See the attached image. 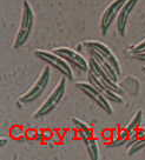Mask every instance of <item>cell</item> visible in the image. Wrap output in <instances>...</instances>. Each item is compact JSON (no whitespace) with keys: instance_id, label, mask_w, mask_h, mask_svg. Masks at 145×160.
Listing matches in <instances>:
<instances>
[{"instance_id":"1","label":"cell","mask_w":145,"mask_h":160,"mask_svg":"<svg viewBox=\"0 0 145 160\" xmlns=\"http://www.w3.org/2000/svg\"><path fill=\"white\" fill-rule=\"evenodd\" d=\"M34 25V12L32 6L27 0L23 1V10H21V19H20V26L18 28L17 35H15L13 47L20 48L26 44L27 39L30 38L32 30Z\"/></svg>"},{"instance_id":"2","label":"cell","mask_w":145,"mask_h":160,"mask_svg":"<svg viewBox=\"0 0 145 160\" xmlns=\"http://www.w3.org/2000/svg\"><path fill=\"white\" fill-rule=\"evenodd\" d=\"M35 57H38L39 59L45 61L46 64L54 67L57 71H59L61 74L65 78L72 80L73 79V71L71 68V64L69 61H66L63 57L57 54L53 51H45V50H35L34 51Z\"/></svg>"},{"instance_id":"3","label":"cell","mask_w":145,"mask_h":160,"mask_svg":"<svg viewBox=\"0 0 145 160\" xmlns=\"http://www.w3.org/2000/svg\"><path fill=\"white\" fill-rule=\"evenodd\" d=\"M83 45L90 52H93L97 55H99L103 60H105L109 65L112 66V68L118 73V75L122 74V67H120L119 60L105 44H103L101 41H98V40H89V41H84Z\"/></svg>"},{"instance_id":"4","label":"cell","mask_w":145,"mask_h":160,"mask_svg":"<svg viewBox=\"0 0 145 160\" xmlns=\"http://www.w3.org/2000/svg\"><path fill=\"white\" fill-rule=\"evenodd\" d=\"M65 92H66V79L65 78H61L60 81L54 87V90L52 91L51 94L47 97L45 102L40 106L39 108H38V111L34 113V118H41V117H45L49 113H51L60 104L61 99L65 95Z\"/></svg>"},{"instance_id":"5","label":"cell","mask_w":145,"mask_h":160,"mask_svg":"<svg viewBox=\"0 0 145 160\" xmlns=\"http://www.w3.org/2000/svg\"><path fill=\"white\" fill-rule=\"evenodd\" d=\"M51 80V68L49 66H46L44 70L41 71V73L39 74L38 79L35 80V82L31 86V88L25 94H23L19 98V102H21L23 105L24 104H28V102H32L39 98L40 95L44 93V91L46 90L47 85L50 84Z\"/></svg>"},{"instance_id":"6","label":"cell","mask_w":145,"mask_h":160,"mask_svg":"<svg viewBox=\"0 0 145 160\" xmlns=\"http://www.w3.org/2000/svg\"><path fill=\"white\" fill-rule=\"evenodd\" d=\"M75 86H77V88H79L84 94L87 95L93 102H96L104 112L109 113V114H112L113 111H112V107H111L110 100L107 99L105 95L103 94L96 86L92 85L90 81H89V82H85V81L78 82Z\"/></svg>"},{"instance_id":"7","label":"cell","mask_w":145,"mask_h":160,"mask_svg":"<svg viewBox=\"0 0 145 160\" xmlns=\"http://www.w3.org/2000/svg\"><path fill=\"white\" fill-rule=\"evenodd\" d=\"M125 2L126 0H113L105 8L104 13L101 15V19H100V30H101V34L103 35H106L110 26L113 24V21L118 17L122 7Z\"/></svg>"},{"instance_id":"8","label":"cell","mask_w":145,"mask_h":160,"mask_svg":"<svg viewBox=\"0 0 145 160\" xmlns=\"http://www.w3.org/2000/svg\"><path fill=\"white\" fill-rule=\"evenodd\" d=\"M53 52L59 54L60 57H63L66 61H69L71 65L79 68L80 71H84V72L89 71V67H90L89 61L80 53H78L77 51L69 48V47H57V48L53 50Z\"/></svg>"},{"instance_id":"9","label":"cell","mask_w":145,"mask_h":160,"mask_svg":"<svg viewBox=\"0 0 145 160\" xmlns=\"http://www.w3.org/2000/svg\"><path fill=\"white\" fill-rule=\"evenodd\" d=\"M87 78H89V81H90L91 84L93 86H96L110 101H115V102H123V101H124L119 93H117V92H116L113 88H111L106 82H104L103 80H100L99 78L97 77V74H96L95 72L92 70H90V68L87 71Z\"/></svg>"},{"instance_id":"10","label":"cell","mask_w":145,"mask_h":160,"mask_svg":"<svg viewBox=\"0 0 145 160\" xmlns=\"http://www.w3.org/2000/svg\"><path fill=\"white\" fill-rule=\"evenodd\" d=\"M139 0H126V2L123 5L119 14L117 17V31L120 35L126 34V27L129 22V18L132 11L136 8V5L138 4Z\"/></svg>"},{"instance_id":"11","label":"cell","mask_w":145,"mask_h":160,"mask_svg":"<svg viewBox=\"0 0 145 160\" xmlns=\"http://www.w3.org/2000/svg\"><path fill=\"white\" fill-rule=\"evenodd\" d=\"M85 145H86V150H87V153H89L90 159H92V160L99 159V146H98L97 140H96L95 138H91V139L86 140Z\"/></svg>"},{"instance_id":"12","label":"cell","mask_w":145,"mask_h":160,"mask_svg":"<svg viewBox=\"0 0 145 160\" xmlns=\"http://www.w3.org/2000/svg\"><path fill=\"white\" fill-rule=\"evenodd\" d=\"M142 118H143V112L142 111H137L135 113V115L132 117V119H131V121L126 125V130L129 131V132H131V131H136L138 130L140 127V122H142Z\"/></svg>"},{"instance_id":"13","label":"cell","mask_w":145,"mask_h":160,"mask_svg":"<svg viewBox=\"0 0 145 160\" xmlns=\"http://www.w3.org/2000/svg\"><path fill=\"white\" fill-rule=\"evenodd\" d=\"M26 131L27 130H26L25 127H23V126L14 125L11 127L10 134L14 139H23V138H26Z\"/></svg>"},{"instance_id":"14","label":"cell","mask_w":145,"mask_h":160,"mask_svg":"<svg viewBox=\"0 0 145 160\" xmlns=\"http://www.w3.org/2000/svg\"><path fill=\"white\" fill-rule=\"evenodd\" d=\"M129 134H130V132L126 130V128H122L119 130V137H118V139L115 140V141H112V146H120V145H124L126 141L129 140Z\"/></svg>"},{"instance_id":"15","label":"cell","mask_w":145,"mask_h":160,"mask_svg":"<svg viewBox=\"0 0 145 160\" xmlns=\"http://www.w3.org/2000/svg\"><path fill=\"white\" fill-rule=\"evenodd\" d=\"M78 138V130L75 128V130H67L64 133V141L65 142H71L75 139Z\"/></svg>"},{"instance_id":"16","label":"cell","mask_w":145,"mask_h":160,"mask_svg":"<svg viewBox=\"0 0 145 160\" xmlns=\"http://www.w3.org/2000/svg\"><path fill=\"white\" fill-rule=\"evenodd\" d=\"M78 138H80L81 140H84V142H85L86 140L93 138V131H92L91 127L90 128H86V130L78 131Z\"/></svg>"},{"instance_id":"17","label":"cell","mask_w":145,"mask_h":160,"mask_svg":"<svg viewBox=\"0 0 145 160\" xmlns=\"http://www.w3.org/2000/svg\"><path fill=\"white\" fill-rule=\"evenodd\" d=\"M140 52H145V39H143L140 42L130 48L131 54H136V53H140Z\"/></svg>"},{"instance_id":"18","label":"cell","mask_w":145,"mask_h":160,"mask_svg":"<svg viewBox=\"0 0 145 160\" xmlns=\"http://www.w3.org/2000/svg\"><path fill=\"white\" fill-rule=\"evenodd\" d=\"M63 140H64V135L60 134V132L54 131V132H53V135L47 140V142H50V144H60Z\"/></svg>"},{"instance_id":"19","label":"cell","mask_w":145,"mask_h":160,"mask_svg":"<svg viewBox=\"0 0 145 160\" xmlns=\"http://www.w3.org/2000/svg\"><path fill=\"white\" fill-rule=\"evenodd\" d=\"M72 122H73V125H75V128H77L78 131L80 130H86V128H90L91 126H89L86 122H84V121H81V120L77 119V118H75V119L72 120Z\"/></svg>"},{"instance_id":"20","label":"cell","mask_w":145,"mask_h":160,"mask_svg":"<svg viewBox=\"0 0 145 160\" xmlns=\"http://www.w3.org/2000/svg\"><path fill=\"white\" fill-rule=\"evenodd\" d=\"M37 135H38V130H35V128H28V130L26 131V138L27 139L35 140L37 139Z\"/></svg>"},{"instance_id":"21","label":"cell","mask_w":145,"mask_h":160,"mask_svg":"<svg viewBox=\"0 0 145 160\" xmlns=\"http://www.w3.org/2000/svg\"><path fill=\"white\" fill-rule=\"evenodd\" d=\"M132 58L139 60V61H145V52H140V53H136V54H131Z\"/></svg>"},{"instance_id":"22","label":"cell","mask_w":145,"mask_h":160,"mask_svg":"<svg viewBox=\"0 0 145 160\" xmlns=\"http://www.w3.org/2000/svg\"><path fill=\"white\" fill-rule=\"evenodd\" d=\"M43 133H44V138H45V140H49L53 135V131L51 130H44L43 131Z\"/></svg>"},{"instance_id":"23","label":"cell","mask_w":145,"mask_h":160,"mask_svg":"<svg viewBox=\"0 0 145 160\" xmlns=\"http://www.w3.org/2000/svg\"><path fill=\"white\" fill-rule=\"evenodd\" d=\"M37 141H44L45 138H44V133H43V131L38 130V135H37Z\"/></svg>"},{"instance_id":"24","label":"cell","mask_w":145,"mask_h":160,"mask_svg":"<svg viewBox=\"0 0 145 160\" xmlns=\"http://www.w3.org/2000/svg\"><path fill=\"white\" fill-rule=\"evenodd\" d=\"M0 144H1V146H3V147H4V146L7 144V140L4 139V138H1V140H0Z\"/></svg>"},{"instance_id":"25","label":"cell","mask_w":145,"mask_h":160,"mask_svg":"<svg viewBox=\"0 0 145 160\" xmlns=\"http://www.w3.org/2000/svg\"><path fill=\"white\" fill-rule=\"evenodd\" d=\"M143 72H145V66L143 67Z\"/></svg>"}]
</instances>
